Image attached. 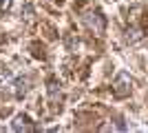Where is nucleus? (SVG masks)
Wrapping results in <instances>:
<instances>
[{"label": "nucleus", "instance_id": "f257e3e1", "mask_svg": "<svg viewBox=\"0 0 148 133\" xmlns=\"http://www.w3.org/2000/svg\"><path fill=\"white\" fill-rule=\"evenodd\" d=\"M111 91H113V95H115V98H119V100H122V98H128L130 91H133V78H130L126 71H119L117 78L113 80Z\"/></svg>", "mask_w": 148, "mask_h": 133}, {"label": "nucleus", "instance_id": "f03ea898", "mask_svg": "<svg viewBox=\"0 0 148 133\" xmlns=\"http://www.w3.org/2000/svg\"><path fill=\"white\" fill-rule=\"evenodd\" d=\"M82 22H84L91 31H95V33H104V29H106V18L102 16L99 9H88V11H84Z\"/></svg>", "mask_w": 148, "mask_h": 133}, {"label": "nucleus", "instance_id": "7ed1b4c3", "mask_svg": "<svg viewBox=\"0 0 148 133\" xmlns=\"http://www.w3.org/2000/svg\"><path fill=\"white\" fill-rule=\"evenodd\" d=\"M11 129H13V131H18V133H31V131H36V124L31 122L29 115L18 113L16 118H13V122H11Z\"/></svg>", "mask_w": 148, "mask_h": 133}, {"label": "nucleus", "instance_id": "20e7f679", "mask_svg": "<svg viewBox=\"0 0 148 133\" xmlns=\"http://www.w3.org/2000/svg\"><path fill=\"white\" fill-rule=\"evenodd\" d=\"M142 38H144V33H142L139 27H128V29H126V42L135 44V42H139Z\"/></svg>", "mask_w": 148, "mask_h": 133}, {"label": "nucleus", "instance_id": "39448f33", "mask_svg": "<svg viewBox=\"0 0 148 133\" xmlns=\"http://www.w3.org/2000/svg\"><path fill=\"white\" fill-rule=\"evenodd\" d=\"M27 80L25 78H18V80H16V82H13V87H16V98H25L27 95Z\"/></svg>", "mask_w": 148, "mask_h": 133}, {"label": "nucleus", "instance_id": "423d86ee", "mask_svg": "<svg viewBox=\"0 0 148 133\" xmlns=\"http://www.w3.org/2000/svg\"><path fill=\"white\" fill-rule=\"evenodd\" d=\"M113 120L117 122V124H115V127H117L119 131H126V124H124V118H122V115H115V118H113Z\"/></svg>", "mask_w": 148, "mask_h": 133}, {"label": "nucleus", "instance_id": "0eeeda50", "mask_svg": "<svg viewBox=\"0 0 148 133\" xmlns=\"http://www.w3.org/2000/svg\"><path fill=\"white\" fill-rule=\"evenodd\" d=\"M11 2L13 0H0V11H7V9L11 7Z\"/></svg>", "mask_w": 148, "mask_h": 133}]
</instances>
